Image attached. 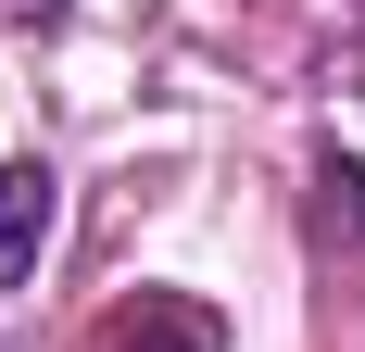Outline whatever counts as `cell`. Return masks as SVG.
<instances>
[{"label":"cell","mask_w":365,"mask_h":352,"mask_svg":"<svg viewBox=\"0 0 365 352\" xmlns=\"http://www.w3.org/2000/svg\"><path fill=\"white\" fill-rule=\"evenodd\" d=\"M101 352H227V315H215V302H189V289H139V302L113 315Z\"/></svg>","instance_id":"cell-1"},{"label":"cell","mask_w":365,"mask_h":352,"mask_svg":"<svg viewBox=\"0 0 365 352\" xmlns=\"http://www.w3.org/2000/svg\"><path fill=\"white\" fill-rule=\"evenodd\" d=\"M51 214H63L51 164H0V289H13V277H38V252H51Z\"/></svg>","instance_id":"cell-2"},{"label":"cell","mask_w":365,"mask_h":352,"mask_svg":"<svg viewBox=\"0 0 365 352\" xmlns=\"http://www.w3.org/2000/svg\"><path fill=\"white\" fill-rule=\"evenodd\" d=\"M0 13H26V26H51V13H63V0H0Z\"/></svg>","instance_id":"cell-3"},{"label":"cell","mask_w":365,"mask_h":352,"mask_svg":"<svg viewBox=\"0 0 365 352\" xmlns=\"http://www.w3.org/2000/svg\"><path fill=\"white\" fill-rule=\"evenodd\" d=\"M353 13H365V0H353Z\"/></svg>","instance_id":"cell-4"}]
</instances>
